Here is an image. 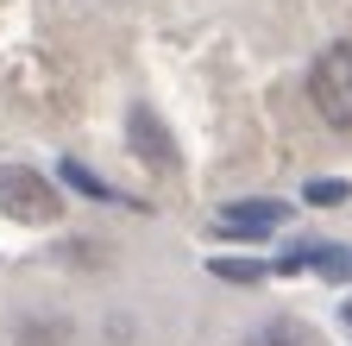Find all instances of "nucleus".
Returning a JSON list of instances; mask_svg holds the SVG:
<instances>
[{"label":"nucleus","instance_id":"nucleus-1","mask_svg":"<svg viewBox=\"0 0 352 346\" xmlns=\"http://www.w3.org/2000/svg\"><path fill=\"white\" fill-rule=\"evenodd\" d=\"M308 101H315V113L333 133H352V38H340V45H327L315 57V69H308Z\"/></svg>","mask_w":352,"mask_h":346},{"label":"nucleus","instance_id":"nucleus-2","mask_svg":"<svg viewBox=\"0 0 352 346\" xmlns=\"http://www.w3.org/2000/svg\"><path fill=\"white\" fill-rule=\"evenodd\" d=\"M57 208H63V195L44 183L32 164H7V170H0V214H7V221L51 227V221H57Z\"/></svg>","mask_w":352,"mask_h":346},{"label":"nucleus","instance_id":"nucleus-3","mask_svg":"<svg viewBox=\"0 0 352 346\" xmlns=\"http://www.w3.org/2000/svg\"><path fill=\"white\" fill-rule=\"evenodd\" d=\"M214 227L227 233V239H264L271 227H283V208H277V202H239V208L220 214Z\"/></svg>","mask_w":352,"mask_h":346},{"label":"nucleus","instance_id":"nucleus-4","mask_svg":"<svg viewBox=\"0 0 352 346\" xmlns=\"http://www.w3.org/2000/svg\"><path fill=\"white\" fill-rule=\"evenodd\" d=\"M283 271H321V277H352V252L327 246V239H308L283 258Z\"/></svg>","mask_w":352,"mask_h":346},{"label":"nucleus","instance_id":"nucleus-5","mask_svg":"<svg viewBox=\"0 0 352 346\" xmlns=\"http://www.w3.org/2000/svg\"><path fill=\"white\" fill-rule=\"evenodd\" d=\"M132 139H139L145 158H164V164H170V139H164V126H151L145 107H132Z\"/></svg>","mask_w":352,"mask_h":346},{"label":"nucleus","instance_id":"nucleus-6","mask_svg":"<svg viewBox=\"0 0 352 346\" xmlns=\"http://www.w3.org/2000/svg\"><path fill=\"white\" fill-rule=\"evenodd\" d=\"M346 195H352V183H340V177H315V183L302 189V202H308V208H340Z\"/></svg>","mask_w":352,"mask_h":346},{"label":"nucleus","instance_id":"nucleus-7","mask_svg":"<svg viewBox=\"0 0 352 346\" xmlns=\"http://www.w3.org/2000/svg\"><path fill=\"white\" fill-rule=\"evenodd\" d=\"M63 183H69V189H82L88 202H120V195H113V189L95 177V170H82V164H63Z\"/></svg>","mask_w":352,"mask_h":346},{"label":"nucleus","instance_id":"nucleus-8","mask_svg":"<svg viewBox=\"0 0 352 346\" xmlns=\"http://www.w3.org/2000/svg\"><path fill=\"white\" fill-rule=\"evenodd\" d=\"M208 271L227 277V283H258V277H264V265H252V258H214Z\"/></svg>","mask_w":352,"mask_h":346},{"label":"nucleus","instance_id":"nucleus-9","mask_svg":"<svg viewBox=\"0 0 352 346\" xmlns=\"http://www.w3.org/2000/svg\"><path fill=\"white\" fill-rule=\"evenodd\" d=\"M245 346H296V340H289V327H264V334H252Z\"/></svg>","mask_w":352,"mask_h":346},{"label":"nucleus","instance_id":"nucleus-10","mask_svg":"<svg viewBox=\"0 0 352 346\" xmlns=\"http://www.w3.org/2000/svg\"><path fill=\"white\" fill-rule=\"evenodd\" d=\"M346 321H352V302H346Z\"/></svg>","mask_w":352,"mask_h":346}]
</instances>
